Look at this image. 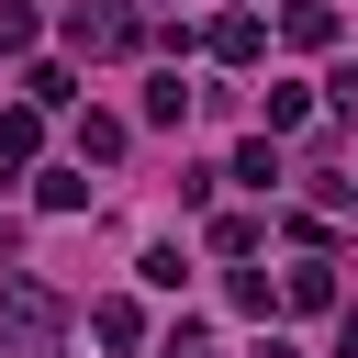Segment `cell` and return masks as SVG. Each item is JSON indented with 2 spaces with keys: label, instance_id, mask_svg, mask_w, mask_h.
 <instances>
[{
  "label": "cell",
  "instance_id": "cell-14",
  "mask_svg": "<svg viewBox=\"0 0 358 358\" xmlns=\"http://www.w3.org/2000/svg\"><path fill=\"white\" fill-rule=\"evenodd\" d=\"M34 45V0H0V56H22Z\"/></svg>",
  "mask_w": 358,
  "mask_h": 358
},
{
  "label": "cell",
  "instance_id": "cell-11",
  "mask_svg": "<svg viewBox=\"0 0 358 358\" xmlns=\"http://www.w3.org/2000/svg\"><path fill=\"white\" fill-rule=\"evenodd\" d=\"M179 112H190V90H179V67H168V78H145V123H179Z\"/></svg>",
  "mask_w": 358,
  "mask_h": 358
},
{
  "label": "cell",
  "instance_id": "cell-9",
  "mask_svg": "<svg viewBox=\"0 0 358 358\" xmlns=\"http://www.w3.org/2000/svg\"><path fill=\"white\" fill-rule=\"evenodd\" d=\"M45 213H90V168H45Z\"/></svg>",
  "mask_w": 358,
  "mask_h": 358
},
{
  "label": "cell",
  "instance_id": "cell-3",
  "mask_svg": "<svg viewBox=\"0 0 358 358\" xmlns=\"http://www.w3.org/2000/svg\"><path fill=\"white\" fill-rule=\"evenodd\" d=\"M257 45H268V22H257V11H224V22H213V56H224V67H246Z\"/></svg>",
  "mask_w": 358,
  "mask_h": 358
},
{
  "label": "cell",
  "instance_id": "cell-6",
  "mask_svg": "<svg viewBox=\"0 0 358 358\" xmlns=\"http://www.w3.org/2000/svg\"><path fill=\"white\" fill-rule=\"evenodd\" d=\"M90 336H101V347H134V336H145V302H123V291H112V302L90 313Z\"/></svg>",
  "mask_w": 358,
  "mask_h": 358
},
{
  "label": "cell",
  "instance_id": "cell-7",
  "mask_svg": "<svg viewBox=\"0 0 358 358\" xmlns=\"http://www.w3.org/2000/svg\"><path fill=\"white\" fill-rule=\"evenodd\" d=\"M34 145H45V112H34V101H22V112H0V168H22Z\"/></svg>",
  "mask_w": 358,
  "mask_h": 358
},
{
  "label": "cell",
  "instance_id": "cell-18",
  "mask_svg": "<svg viewBox=\"0 0 358 358\" xmlns=\"http://www.w3.org/2000/svg\"><path fill=\"white\" fill-rule=\"evenodd\" d=\"M257 358H302V347H280V336H268V347H257Z\"/></svg>",
  "mask_w": 358,
  "mask_h": 358
},
{
  "label": "cell",
  "instance_id": "cell-12",
  "mask_svg": "<svg viewBox=\"0 0 358 358\" xmlns=\"http://www.w3.org/2000/svg\"><path fill=\"white\" fill-rule=\"evenodd\" d=\"M257 235H268L257 213H224V224H213V246H224V257H257Z\"/></svg>",
  "mask_w": 358,
  "mask_h": 358
},
{
  "label": "cell",
  "instance_id": "cell-5",
  "mask_svg": "<svg viewBox=\"0 0 358 358\" xmlns=\"http://www.w3.org/2000/svg\"><path fill=\"white\" fill-rule=\"evenodd\" d=\"M123 157V123L112 112H78V168H112Z\"/></svg>",
  "mask_w": 358,
  "mask_h": 358
},
{
  "label": "cell",
  "instance_id": "cell-15",
  "mask_svg": "<svg viewBox=\"0 0 358 358\" xmlns=\"http://www.w3.org/2000/svg\"><path fill=\"white\" fill-rule=\"evenodd\" d=\"M157 358H213V336H201V324H168V347H157Z\"/></svg>",
  "mask_w": 358,
  "mask_h": 358
},
{
  "label": "cell",
  "instance_id": "cell-4",
  "mask_svg": "<svg viewBox=\"0 0 358 358\" xmlns=\"http://www.w3.org/2000/svg\"><path fill=\"white\" fill-rule=\"evenodd\" d=\"M280 302H291V313H324V302H336V268H324V257H302V268L280 280Z\"/></svg>",
  "mask_w": 358,
  "mask_h": 358
},
{
  "label": "cell",
  "instance_id": "cell-16",
  "mask_svg": "<svg viewBox=\"0 0 358 358\" xmlns=\"http://www.w3.org/2000/svg\"><path fill=\"white\" fill-rule=\"evenodd\" d=\"M11 257H22V224H11V213H0V268H11Z\"/></svg>",
  "mask_w": 358,
  "mask_h": 358
},
{
  "label": "cell",
  "instance_id": "cell-17",
  "mask_svg": "<svg viewBox=\"0 0 358 358\" xmlns=\"http://www.w3.org/2000/svg\"><path fill=\"white\" fill-rule=\"evenodd\" d=\"M336 358H358V313H347V324H336Z\"/></svg>",
  "mask_w": 358,
  "mask_h": 358
},
{
  "label": "cell",
  "instance_id": "cell-1",
  "mask_svg": "<svg viewBox=\"0 0 358 358\" xmlns=\"http://www.w3.org/2000/svg\"><path fill=\"white\" fill-rule=\"evenodd\" d=\"M56 336H67V302L11 268V280H0V347H11V358H56Z\"/></svg>",
  "mask_w": 358,
  "mask_h": 358
},
{
  "label": "cell",
  "instance_id": "cell-8",
  "mask_svg": "<svg viewBox=\"0 0 358 358\" xmlns=\"http://www.w3.org/2000/svg\"><path fill=\"white\" fill-rule=\"evenodd\" d=\"M280 34H291V45H336V11H324V0H291Z\"/></svg>",
  "mask_w": 358,
  "mask_h": 358
},
{
  "label": "cell",
  "instance_id": "cell-10",
  "mask_svg": "<svg viewBox=\"0 0 358 358\" xmlns=\"http://www.w3.org/2000/svg\"><path fill=\"white\" fill-rule=\"evenodd\" d=\"M22 90H34V112H67V101H78V78H67V67H34Z\"/></svg>",
  "mask_w": 358,
  "mask_h": 358
},
{
  "label": "cell",
  "instance_id": "cell-2",
  "mask_svg": "<svg viewBox=\"0 0 358 358\" xmlns=\"http://www.w3.org/2000/svg\"><path fill=\"white\" fill-rule=\"evenodd\" d=\"M67 45H78V56H134V45H145V22H134L123 0H101V11L78 0V11H67Z\"/></svg>",
  "mask_w": 358,
  "mask_h": 358
},
{
  "label": "cell",
  "instance_id": "cell-13",
  "mask_svg": "<svg viewBox=\"0 0 358 358\" xmlns=\"http://www.w3.org/2000/svg\"><path fill=\"white\" fill-rule=\"evenodd\" d=\"M235 313H280V280L268 268H235Z\"/></svg>",
  "mask_w": 358,
  "mask_h": 358
}]
</instances>
